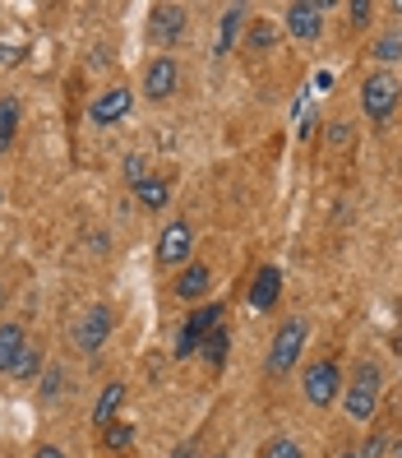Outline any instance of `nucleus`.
<instances>
[{"instance_id": "nucleus-25", "label": "nucleus", "mask_w": 402, "mask_h": 458, "mask_svg": "<svg viewBox=\"0 0 402 458\" xmlns=\"http://www.w3.org/2000/svg\"><path fill=\"white\" fill-rule=\"evenodd\" d=\"M374 56H380V61H398L402 56V33H389V38L374 42Z\"/></svg>"}, {"instance_id": "nucleus-23", "label": "nucleus", "mask_w": 402, "mask_h": 458, "mask_svg": "<svg viewBox=\"0 0 402 458\" xmlns=\"http://www.w3.org/2000/svg\"><path fill=\"white\" fill-rule=\"evenodd\" d=\"M148 176H153V172H148V157H144V153H130V157H125V181L134 185V191H139Z\"/></svg>"}, {"instance_id": "nucleus-20", "label": "nucleus", "mask_w": 402, "mask_h": 458, "mask_svg": "<svg viewBox=\"0 0 402 458\" xmlns=\"http://www.w3.org/2000/svg\"><path fill=\"white\" fill-rule=\"evenodd\" d=\"M227 347H231V334H227V325H222V329H213V334L204 338L199 357H204L208 366H222V361H227Z\"/></svg>"}, {"instance_id": "nucleus-22", "label": "nucleus", "mask_w": 402, "mask_h": 458, "mask_svg": "<svg viewBox=\"0 0 402 458\" xmlns=\"http://www.w3.org/2000/svg\"><path fill=\"white\" fill-rule=\"evenodd\" d=\"M273 42H278L273 23H264V19H259V23H250V38H246V47H250V51H268Z\"/></svg>"}, {"instance_id": "nucleus-24", "label": "nucleus", "mask_w": 402, "mask_h": 458, "mask_svg": "<svg viewBox=\"0 0 402 458\" xmlns=\"http://www.w3.org/2000/svg\"><path fill=\"white\" fill-rule=\"evenodd\" d=\"M259 458H301V445L287 440V436H278V440H268V445L259 449Z\"/></svg>"}, {"instance_id": "nucleus-9", "label": "nucleus", "mask_w": 402, "mask_h": 458, "mask_svg": "<svg viewBox=\"0 0 402 458\" xmlns=\"http://www.w3.org/2000/svg\"><path fill=\"white\" fill-rule=\"evenodd\" d=\"M180 89V65H176V56H153L148 65H144V93L153 98V102H163V98H172Z\"/></svg>"}, {"instance_id": "nucleus-8", "label": "nucleus", "mask_w": 402, "mask_h": 458, "mask_svg": "<svg viewBox=\"0 0 402 458\" xmlns=\"http://www.w3.org/2000/svg\"><path fill=\"white\" fill-rule=\"evenodd\" d=\"M190 250H195L190 223H185V218L167 223V232L157 236V264H163V268H185V264H190Z\"/></svg>"}, {"instance_id": "nucleus-6", "label": "nucleus", "mask_w": 402, "mask_h": 458, "mask_svg": "<svg viewBox=\"0 0 402 458\" xmlns=\"http://www.w3.org/2000/svg\"><path fill=\"white\" fill-rule=\"evenodd\" d=\"M185 33H190V10L185 5H153L148 10V42L176 47Z\"/></svg>"}, {"instance_id": "nucleus-15", "label": "nucleus", "mask_w": 402, "mask_h": 458, "mask_svg": "<svg viewBox=\"0 0 402 458\" xmlns=\"http://www.w3.org/2000/svg\"><path fill=\"white\" fill-rule=\"evenodd\" d=\"M121 403H125V385H106V389L97 394V408H93V426L102 430L106 421H116V412H121Z\"/></svg>"}, {"instance_id": "nucleus-14", "label": "nucleus", "mask_w": 402, "mask_h": 458, "mask_svg": "<svg viewBox=\"0 0 402 458\" xmlns=\"http://www.w3.org/2000/svg\"><path fill=\"white\" fill-rule=\"evenodd\" d=\"M23 347H29V334H23V325L5 319V325H0V375H10V370H14V361H19Z\"/></svg>"}, {"instance_id": "nucleus-33", "label": "nucleus", "mask_w": 402, "mask_h": 458, "mask_svg": "<svg viewBox=\"0 0 402 458\" xmlns=\"http://www.w3.org/2000/svg\"><path fill=\"white\" fill-rule=\"evenodd\" d=\"M102 458H125V454H102Z\"/></svg>"}, {"instance_id": "nucleus-2", "label": "nucleus", "mask_w": 402, "mask_h": 458, "mask_svg": "<svg viewBox=\"0 0 402 458\" xmlns=\"http://www.w3.org/2000/svg\"><path fill=\"white\" fill-rule=\"evenodd\" d=\"M227 325V306L222 301H208V306H199L195 315H185V325H180V334H176V357L185 361V357H199V347H204V338L213 334V329H222Z\"/></svg>"}, {"instance_id": "nucleus-31", "label": "nucleus", "mask_w": 402, "mask_h": 458, "mask_svg": "<svg viewBox=\"0 0 402 458\" xmlns=\"http://www.w3.org/2000/svg\"><path fill=\"white\" fill-rule=\"evenodd\" d=\"M393 14H402V0H393Z\"/></svg>"}, {"instance_id": "nucleus-35", "label": "nucleus", "mask_w": 402, "mask_h": 458, "mask_svg": "<svg viewBox=\"0 0 402 458\" xmlns=\"http://www.w3.org/2000/svg\"><path fill=\"white\" fill-rule=\"evenodd\" d=\"M338 458H356V454H338Z\"/></svg>"}, {"instance_id": "nucleus-12", "label": "nucleus", "mask_w": 402, "mask_h": 458, "mask_svg": "<svg viewBox=\"0 0 402 458\" xmlns=\"http://www.w3.org/2000/svg\"><path fill=\"white\" fill-rule=\"evenodd\" d=\"M278 296H282V274H278L273 264H264L259 274H255V283H250V306L255 310H273Z\"/></svg>"}, {"instance_id": "nucleus-11", "label": "nucleus", "mask_w": 402, "mask_h": 458, "mask_svg": "<svg viewBox=\"0 0 402 458\" xmlns=\"http://www.w3.org/2000/svg\"><path fill=\"white\" fill-rule=\"evenodd\" d=\"M125 112H130V89H102L93 98V106H88V121L97 130H106V125H116Z\"/></svg>"}, {"instance_id": "nucleus-29", "label": "nucleus", "mask_w": 402, "mask_h": 458, "mask_svg": "<svg viewBox=\"0 0 402 458\" xmlns=\"http://www.w3.org/2000/svg\"><path fill=\"white\" fill-rule=\"evenodd\" d=\"M33 458H65V454H61L56 445H38V449H33Z\"/></svg>"}, {"instance_id": "nucleus-27", "label": "nucleus", "mask_w": 402, "mask_h": 458, "mask_svg": "<svg viewBox=\"0 0 402 458\" xmlns=\"http://www.w3.org/2000/svg\"><path fill=\"white\" fill-rule=\"evenodd\" d=\"M384 449H389V440L374 430V436H365V445L356 449V458H384Z\"/></svg>"}, {"instance_id": "nucleus-10", "label": "nucleus", "mask_w": 402, "mask_h": 458, "mask_svg": "<svg viewBox=\"0 0 402 458\" xmlns=\"http://www.w3.org/2000/svg\"><path fill=\"white\" fill-rule=\"evenodd\" d=\"M324 10L329 5H306V0H301V5H287V33L291 38H297V42H314L319 33H324Z\"/></svg>"}, {"instance_id": "nucleus-16", "label": "nucleus", "mask_w": 402, "mask_h": 458, "mask_svg": "<svg viewBox=\"0 0 402 458\" xmlns=\"http://www.w3.org/2000/svg\"><path fill=\"white\" fill-rule=\"evenodd\" d=\"M97 440H102V454H125V449L134 445V426H125V421H106V426L97 430Z\"/></svg>"}, {"instance_id": "nucleus-1", "label": "nucleus", "mask_w": 402, "mask_h": 458, "mask_svg": "<svg viewBox=\"0 0 402 458\" xmlns=\"http://www.w3.org/2000/svg\"><path fill=\"white\" fill-rule=\"evenodd\" d=\"M342 389H347V394H342V403H347V417H352V421H370L374 412H380V389H384V375H380V366L361 361V366L352 370V380H347Z\"/></svg>"}, {"instance_id": "nucleus-26", "label": "nucleus", "mask_w": 402, "mask_h": 458, "mask_svg": "<svg viewBox=\"0 0 402 458\" xmlns=\"http://www.w3.org/2000/svg\"><path fill=\"white\" fill-rule=\"evenodd\" d=\"M38 389H42V398H61V389H65V370H46Z\"/></svg>"}, {"instance_id": "nucleus-4", "label": "nucleus", "mask_w": 402, "mask_h": 458, "mask_svg": "<svg viewBox=\"0 0 402 458\" xmlns=\"http://www.w3.org/2000/svg\"><path fill=\"white\" fill-rule=\"evenodd\" d=\"M310 338V325L297 315V319H287V325L273 334V347H268V375H287V370H297V357H301V347Z\"/></svg>"}, {"instance_id": "nucleus-34", "label": "nucleus", "mask_w": 402, "mask_h": 458, "mask_svg": "<svg viewBox=\"0 0 402 458\" xmlns=\"http://www.w3.org/2000/svg\"><path fill=\"white\" fill-rule=\"evenodd\" d=\"M393 458H402V445H398V449H393Z\"/></svg>"}, {"instance_id": "nucleus-3", "label": "nucleus", "mask_w": 402, "mask_h": 458, "mask_svg": "<svg viewBox=\"0 0 402 458\" xmlns=\"http://www.w3.org/2000/svg\"><path fill=\"white\" fill-rule=\"evenodd\" d=\"M301 389H306V398L314 403V408H333V398L342 394V366H338V357L310 361L306 375H301Z\"/></svg>"}, {"instance_id": "nucleus-13", "label": "nucleus", "mask_w": 402, "mask_h": 458, "mask_svg": "<svg viewBox=\"0 0 402 458\" xmlns=\"http://www.w3.org/2000/svg\"><path fill=\"white\" fill-rule=\"evenodd\" d=\"M213 287V268L208 264H185L180 278H176V296L180 301H199V296Z\"/></svg>"}, {"instance_id": "nucleus-28", "label": "nucleus", "mask_w": 402, "mask_h": 458, "mask_svg": "<svg viewBox=\"0 0 402 458\" xmlns=\"http://www.w3.org/2000/svg\"><path fill=\"white\" fill-rule=\"evenodd\" d=\"M347 10H352V23H356V29H365V23L374 19V5H370V0H352Z\"/></svg>"}, {"instance_id": "nucleus-32", "label": "nucleus", "mask_w": 402, "mask_h": 458, "mask_svg": "<svg viewBox=\"0 0 402 458\" xmlns=\"http://www.w3.org/2000/svg\"><path fill=\"white\" fill-rule=\"evenodd\" d=\"M0 306H5V283H0Z\"/></svg>"}, {"instance_id": "nucleus-18", "label": "nucleus", "mask_w": 402, "mask_h": 458, "mask_svg": "<svg viewBox=\"0 0 402 458\" xmlns=\"http://www.w3.org/2000/svg\"><path fill=\"white\" fill-rule=\"evenodd\" d=\"M134 195H139V204H144V208H167V204H172V185H167L163 176H148Z\"/></svg>"}, {"instance_id": "nucleus-17", "label": "nucleus", "mask_w": 402, "mask_h": 458, "mask_svg": "<svg viewBox=\"0 0 402 458\" xmlns=\"http://www.w3.org/2000/svg\"><path fill=\"white\" fill-rule=\"evenodd\" d=\"M42 366H46V357H42V347H23L19 352V361H14V370H10V380H23V385H33L38 375H42Z\"/></svg>"}, {"instance_id": "nucleus-21", "label": "nucleus", "mask_w": 402, "mask_h": 458, "mask_svg": "<svg viewBox=\"0 0 402 458\" xmlns=\"http://www.w3.org/2000/svg\"><path fill=\"white\" fill-rule=\"evenodd\" d=\"M14 130H19V102L14 98H0V153L14 144Z\"/></svg>"}, {"instance_id": "nucleus-5", "label": "nucleus", "mask_w": 402, "mask_h": 458, "mask_svg": "<svg viewBox=\"0 0 402 458\" xmlns=\"http://www.w3.org/2000/svg\"><path fill=\"white\" fill-rule=\"evenodd\" d=\"M112 329H116V315H112V306H88L84 315L74 319V347L79 352H97V347L112 338Z\"/></svg>"}, {"instance_id": "nucleus-7", "label": "nucleus", "mask_w": 402, "mask_h": 458, "mask_svg": "<svg viewBox=\"0 0 402 458\" xmlns=\"http://www.w3.org/2000/svg\"><path fill=\"white\" fill-rule=\"evenodd\" d=\"M398 79L393 74H370L365 84H361V106H365V116L370 121H389L393 116V106H398Z\"/></svg>"}, {"instance_id": "nucleus-19", "label": "nucleus", "mask_w": 402, "mask_h": 458, "mask_svg": "<svg viewBox=\"0 0 402 458\" xmlns=\"http://www.w3.org/2000/svg\"><path fill=\"white\" fill-rule=\"evenodd\" d=\"M240 23H246V10H240V5H231V10L222 14V29H218V47H213V51H218V56H227V51H231V42H236V33H240Z\"/></svg>"}, {"instance_id": "nucleus-30", "label": "nucleus", "mask_w": 402, "mask_h": 458, "mask_svg": "<svg viewBox=\"0 0 402 458\" xmlns=\"http://www.w3.org/2000/svg\"><path fill=\"white\" fill-rule=\"evenodd\" d=\"M172 458H199V449H195V445H180V449H176Z\"/></svg>"}]
</instances>
